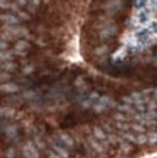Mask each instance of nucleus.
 <instances>
[{
	"label": "nucleus",
	"instance_id": "1",
	"mask_svg": "<svg viewBox=\"0 0 157 158\" xmlns=\"http://www.w3.org/2000/svg\"><path fill=\"white\" fill-rule=\"evenodd\" d=\"M121 42L124 44V47H127V48H137L138 45H140V42H138L137 39V35L134 34V32H128V34H125L122 38H121Z\"/></svg>",
	"mask_w": 157,
	"mask_h": 158
},
{
	"label": "nucleus",
	"instance_id": "2",
	"mask_svg": "<svg viewBox=\"0 0 157 158\" xmlns=\"http://www.w3.org/2000/svg\"><path fill=\"white\" fill-rule=\"evenodd\" d=\"M0 19L9 26H18V23H19V16H15V15H2Z\"/></svg>",
	"mask_w": 157,
	"mask_h": 158
},
{
	"label": "nucleus",
	"instance_id": "3",
	"mask_svg": "<svg viewBox=\"0 0 157 158\" xmlns=\"http://www.w3.org/2000/svg\"><path fill=\"white\" fill-rule=\"evenodd\" d=\"M7 32L12 35H24V36H28V31L25 28H20V26H7Z\"/></svg>",
	"mask_w": 157,
	"mask_h": 158
},
{
	"label": "nucleus",
	"instance_id": "4",
	"mask_svg": "<svg viewBox=\"0 0 157 158\" xmlns=\"http://www.w3.org/2000/svg\"><path fill=\"white\" fill-rule=\"evenodd\" d=\"M116 32V28L112 26V25H108V26H105L102 31H100V38H108L111 35H114Z\"/></svg>",
	"mask_w": 157,
	"mask_h": 158
},
{
	"label": "nucleus",
	"instance_id": "5",
	"mask_svg": "<svg viewBox=\"0 0 157 158\" xmlns=\"http://www.w3.org/2000/svg\"><path fill=\"white\" fill-rule=\"evenodd\" d=\"M29 47L28 41H24V39H20V41H18L16 42V52H24L25 49Z\"/></svg>",
	"mask_w": 157,
	"mask_h": 158
},
{
	"label": "nucleus",
	"instance_id": "6",
	"mask_svg": "<svg viewBox=\"0 0 157 158\" xmlns=\"http://www.w3.org/2000/svg\"><path fill=\"white\" fill-rule=\"evenodd\" d=\"M147 31L150 34H157V20L153 18L151 20H148V28Z\"/></svg>",
	"mask_w": 157,
	"mask_h": 158
},
{
	"label": "nucleus",
	"instance_id": "7",
	"mask_svg": "<svg viewBox=\"0 0 157 158\" xmlns=\"http://www.w3.org/2000/svg\"><path fill=\"white\" fill-rule=\"evenodd\" d=\"M108 10H114V9H118V7H121V2L119 0H111V2H108L106 3V6H105Z\"/></svg>",
	"mask_w": 157,
	"mask_h": 158
},
{
	"label": "nucleus",
	"instance_id": "8",
	"mask_svg": "<svg viewBox=\"0 0 157 158\" xmlns=\"http://www.w3.org/2000/svg\"><path fill=\"white\" fill-rule=\"evenodd\" d=\"M146 9L154 15L157 12V3L156 2H151V0H147V3H146Z\"/></svg>",
	"mask_w": 157,
	"mask_h": 158
},
{
	"label": "nucleus",
	"instance_id": "9",
	"mask_svg": "<svg viewBox=\"0 0 157 158\" xmlns=\"http://www.w3.org/2000/svg\"><path fill=\"white\" fill-rule=\"evenodd\" d=\"M125 55H127V47H121V48L114 54V60H118V58L125 57Z\"/></svg>",
	"mask_w": 157,
	"mask_h": 158
},
{
	"label": "nucleus",
	"instance_id": "10",
	"mask_svg": "<svg viewBox=\"0 0 157 158\" xmlns=\"http://www.w3.org/2000/svg\"><path fill=\"white\" fill-rule=\"evenodd\" d=\"M0 7H2V9H10V7H12V3L7 2V0H0Z\"/></svg>",
	"mask_w": 157,
	"mask_h": 158
},
{
	"label": "nucleus",
	"instance_id": "11",
	"mask_svg": "<svg viewBox=\"0 0 157 158\" xmlns=\"http://www.w3.org/2000/svg\"><path fill=\"white\" fill-rule=\"evenodd\" d=\"M2 89H3L5 91H16V90H18V87L13 86V84H5Z\"/></svg>",
	"mask_w": 157,
	"mask_h": 158
},
{
	"label": "nucleus",
	"instance_id": "12",
	"mask_svg": "<svg viewBox=\"0 0 157 158\" xmlns=\"http://www.w3.org/2000/svg\"><path fill=\"white\" fill-rule=\"evenodd\" d=\"M18 16H19V19H22V20H28L29 19V15L26 13V12H22V10L18 13Z\"/></svg>",
	"mask_w": 157,
	"mask_h": 158
},
{
	"label": "nucleus",
	"instance_id": "13",
	"mask_svg": "<svg viewBox=\"0 0 157 158\" xmlns=\"http://www.w3.org/2000/svg\"><path fill=\"white\" fill-rule=\"evenodd\" d=\"M95 134H96V136H98V138H103V132H102L99 128H96V129H95Z\"/></svg>",
	"mask_w": 157,
	"mask_h": 158
},
{
	"label": "nucleus",
	"instance_id": "14",
	"mask_svg": "<svg viewBox=\"0 0 157 158\" xmlns=\"http://www.w3.org/2000/svg\"><path fill=\"white\" fill-rule=\"evenodd\" d=\"M2 58H3V60H10V52H6V51H3V52H2Z\"/></svg>",
	"mask_w": 157,
	"mask_h": 158
},
{
	"label": "nucleus",
	"instance_id": "15",
	"mask_svg": "<svg viewBox=\"0 0 157 158\" xmlns=\"http://www.w3.org/2000/svg\"><path fill=\"white\" fill-rule=\"evenodd\" d=\"M10 9H13L16 13H19V12H20V10H19V5H18V3H12V7H10Z\"/></svg>",
	"mask_w": 157,
	"mask_h": 158
},
{
	"label": "nucleus",
	"instance_id": "16",
	"mask_svg": "<svg viewBox=\"0 0 157 158\" xmlns=\"http://www.w3.org/2000/svg\"><path fill=\"white\" fill-rule=\"evenodd\" d=\"M95 52L96 54H105V52H106V47H100V48L96 49Z\"/></svg>",
	"mask_w": 157,
	"mask_h": 158
},
{
	"label": "nucleus",
	"instance_id": "17",
	"mask_svg": "<svg viewBox=\"0 0 157 158\" xmlns=\"http://www.w3.org/2000/svg\"><path fill=\"white\" fill-rule=\"evenodd\" d=\"M143 0H135V2H134V5H135V7H144L143 6Z\"/></svg>",
	"mask_w": 157,
	"mask_h": 158
},
{
	"label": "nucleus",
	"instance_id": "18",
	"mask_svg": "<svg viewBox=\"0 0 157 158\" xmlns=\"http://www.w3.org/2000/svg\"><path fill=\"white\" fill-rule=\"evenodd\" d=\"M15 3H18L19 6H26V0H15Z\"/></svg>",
	"mask_w": 157,
	"mask_h": 158
},
{
	"label": "nucleus",
	"instance_id": "19",
	"mask_svg": "<svg viewBox=\"0 0 157 158\" xmlns=\"http://www.w3.org/2000/svg\"><path fill=\"white\" fill-rule=\"evenodd\" d=\"M150 141H151V142H156V141H157V134H151V135H150Z\"/></svg>",
	"mask_w": 157,
	"mask_h": 158
},
{
	"label": "nucleus",
	"instance_id": "20",
	"mask_svg": "<svg viewBox=\"0 0 157 158\" xmlns=\"http://www.w3.org/2000/svg\"><path fill=\"white\" fill-rule=\"evenodd\" d=\"M138 142H140V144L146 142V136H140V138H138Z\"/></svg>",
	"mask_w": 157,
	"mask_h": 158
},
{
	"label": "nucleus",
	"instance_id": "21",
	"mask_svg": "<svg viewBox=\"0 0 157 158\" xmlns=\"http://www.w3.org/2000/svg\"><path fill=\"white\" fill-rule=\"evenodd\" d=\"M31 71H32V67H25V73H26V74H29Z\"/></svg>",
	"mask_w": 157,
	"mask_h": 158
},
{
	"label": "nucleus",
	"instance_id": "22",
	"mask_svg": "<svg viewBox=\"0 0 157 158\" xmlns=\"http://www.w3.org/2000/svg\"><path fill=\"white\" fill-rule=\"evenodd\" d=\"M6 47H7V45H6V41H2V49H3V51L6 49Z\"/></svg>",
	"mask_w": 157,
	"mask_h": 158
},
{
	"label": "nucleus",
	"instance_id": "23",
	"mask_svg": "<svg viewBox=\"0 0 157 158\" xmlns=\"http://www.w3.org/2000/svg\"><path fill=\"white\" fill-rule=\"evenodd\" d=\"M5 67L7 68V70H12V68L15 67V65H13V64H7V65H5Z\"/></svg>",
	"mask_w": 157,
	"mask_h": 158
},
{
	"label": "nucleus",
	"instance_id": "24",
	"mask_svg": "<svg viewBox=\"0 0 157 158\" xmlns=\"http://www.w3.org/2000/svg\"><path fill=\"white\" fill-rule=\"evenodd\" d=\"M32 3L37 6V5H39V0H32Z\"/></svg>",
	"mask_w": 157,
	"mask_h": 158
},
{
	"label": "nucleus",
	"instance_id": "25",
	"mask_svg": "<svg viewBox=\"0 0 157 158\" xmlns=\"http://www.w3.org/2000/svg\"><path fill=\"white\" fill-rule=\"evenodd\" d=\"M151 2H156V3H157V0H151Z\"/></svg>",
	"mask_w": 157,
	"mask_h": 158
}]
</instances>
